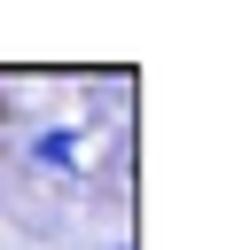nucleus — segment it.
Wrapping results in <instances>:
<instances>
[{
    "label": "nucleus",
    "mask_w": 250,
    "mask_h": 250,
    "mask_svg": "<svg viewBox=\"0 0 250 250\" xmlns=\"http://www.w3.org/2000/svg\"><path fill=\"white\" fill-rule=\"evenodd\" d=\"M78 156H86V125H39L31 133V164L39 172H78Z\"/></svg>",
    "instance_id": "1"
},
{
    "label": "nucleus",
    "mask_w": 250,
    "mask_h": 250,
    "mask_svg": "<svg viewBox=\"0 0 250 250\" xmlns=\"http://www.w3.org/2000/svg\"><path fill=\"white\" fill-rule=\"evenodd\" d=\"M0 141H8V109H0Z\"/></svg>",
    "instance_id": "2"
},
{
    "label": "nucleus",
    "mask_w": 250,
    "mask_h": 250,
    "mask_svg": "<svg viewBox=\"0 0 250 250\" xmlns=\"http://www.w3.org/2000/svg\"><path fill=\"white\" fill-rule=\"evenodd\" d=\"M109 250H133V242H109Z\"/></svg>",
    "instance_id": "3"
}]
</instances>
